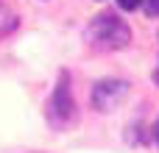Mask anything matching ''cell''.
I'll return each mask as SVG.
<instances>
[{
	"label": "cell",
	"instance_id": "4",
	"mask_svg": "<svg viewBox=\"0 0 159 153\" xmlns=\"http://www.w3.org/2000/svg\"><path fill=\"white\" fill-rule=\"evenodd\" d=\"M143 8L148 17H159V0H143Z\"/></svg>",
	"mask_w": 159,
	"mask_h": 153
},
{
	"label": "cell",
	"instance_id": "1",
	"mask_svg": "<svg viewBox=\"0 0 159 153\" xmlns=\"http://www.w3.org/2000/svg\"><path fill=\"white\" fill-rule=\"evenodd\" d=\"M87 42L106 53V50H123L129 42H131V28L112 11H103L98 14L89 25H87Z\"/></svg>",
	"mask_w": 159,
	"mask_h": 153
},
{
	"label": "cell",
	"instance_id": "6",
	"mask_svg": "<svg viewBox=\"0 0 159 153\" xmlns=\"http://www.w3.org/2000/svg\"><path fill=\"white\" fill-rule=\"evenodd\" d=\"M154 137H157V145H159V120H157V125H154Z\"/></svg>",
	"mask_w": 159,
	"mask_h": 153
},
{
	"label": "cell",
	"instance_id": "3",
	"mask_svg": "<svg viewBox=\"0 0 159 153\" xmlns=\"http://www.w3.org/2000/svg\"><path fill=\"white\" fill-rule=\"evenodd\" d=\"M129 95V84L117 78H103L92 86V106L95 111H112L123 98Z\"/></svg>",
	"mask_w": 159,
	"mask_h": 153
},
{
	"label": "cell",
	"instance_id": "2",
	"mask_svg": "<svg viewBox=\"0 0 159 153\" xmlns=\"http://www.w3.org/2000/svg\"><path fill=\"white\" fill-rule=\"evenodd\" d=\"M48 120L53 128H67L75 120V100L70 95V75L59 72V84L53 86V95L48 98Z\"/></svg>",
	"mask_w": 159,
	"mask_h": 153
},
{
	"label": "cell",
	"instance_id": "5",
	"mask_svg": "<svg viewBox=\"0 0 159 153\" xmlns=\"http://www.w3.org/2000/svg\"><path fill=\"white\" fill-rule=\"evenodd\" d=\"M140 3H143V0H117V6H120L123 11H134Z\"/></svg>",
	"mask_w": 159,
	"mask_h": 153
}]
</instances>
